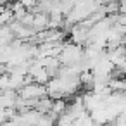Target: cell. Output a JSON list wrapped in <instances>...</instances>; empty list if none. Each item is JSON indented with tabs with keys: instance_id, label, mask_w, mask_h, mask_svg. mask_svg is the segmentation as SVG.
<instances>
[{
	"instance_id": "2",
	"label": "cell",
	"mask_w": 126,
	"mask_h": 126,
	"mask_svg": "<svg viewBox=\"0 0 126 126\" xmlns=\"http://www.w3.org/2000/svg\"><path fill=\"white\" fill-rule=\"evenodd\" d=\"M17 93H19L21 98H26V100H38V98L48 97L47 86L45 85H40V83H28Z\"/></svg>"
},
{
	"instance_id": "3",
	"label": "cell",
	"mask_w": 126,
	"mask_h": 126,
	"mask_svg": "<svg viewBox=\"0 0 126 126\" xmlns=\"http://www.w3.org/2000/svg\"><path fill=\"white\" fill-rule=\"evenodd\" d=\"M69 42H73L79 47H86L90 43V30L83 28L81 24H74L73 30L69 31Z\"/></svg>"
},
{
	"instance_id": "4",
	"label": "cell",
	"mask_w": 126,
	"mask_h": 126,
	"mask_svg": "<svg viewBox=\"0 0 126 126\" xmlns=\"http://www.w3.org/2000/svg\"><path fill=\"white\" fill-rule=\"evenodd\" d=\"M48 24H50V14H47V12H36L31 28L35 30V33H42V31L48 30Z\"/></svg>"
},
{
	"instance_id": "5",
	"label": "cell",
	"mask_w": 126,
	"mask_h": 126,
	"mask_svg": "<svg viewBox=\"0 0 126 126\" xmlns=\"http://www.w3.org/2000/svg\"><path fill=\"white\" fill-rule=\"evenodd\" d=\"M52 107H54V98H50V97H43V98L36 100V104H35V109L40 110L42 114H50Z\"/></svg>"
},
{
	"instance_id": "7",
	"label": "cell",
	"mask_w": 126,
	"mask_h": 126,
	"mask_svg": "<svg viewBox=\"0 0 126 126\" xmlns=\"http://www.w3.org/2000/svg\"><path fill=\"white\" fill-rule=\"evenodd\" d=\"M19 2L28 9V11H33L36 5H38V2H40V0H19Z\"/></svg>"
},
{
	"instance_id": "8",
	"label": "cell",
	"mask_w": 126,
	"mask_h": 126,
	"mask_svg": "<svg viewBox=\"0 0 126 126\" xmlns=\"http://www.w3.org/2000/svg\"><path fill=\"white\" fill-rule=\"evenodd\" d=\"M14 2V0H0V4H2V7H7V5H11Z\"/></svg>"
},
{
	"instance_id": "6",
	"label": "cell",
	"mask_w": 126,
	"mask_h": 126,
	"mask_svg": "<svg viewBox=\"0 0 126 126\" xmlns=\"http://www.w3.org/2000/svg\"><path fill=\"white\" fill-rule=\"evenodd\" d=\"M0 38H2V45H11L16 40V35H14V31L9 24L2 26V30H0Z\"/></svg>"
},
{
	"instance_id": "1",
	"label": "cell",
	"mask_w": 126,
	"mask_h": 126,
	"mask_svg": "<svg viewBox=\"0 0 126 126\" xmlns=\"http://www.w3.org/2000/svg\"><path fill=\"white\" fill-rule=\"evenodd\" d=\"M59 59H61L62 66H74L85 59V47H79L73 42H66Z\"/></svg>"
}]
</instances>
